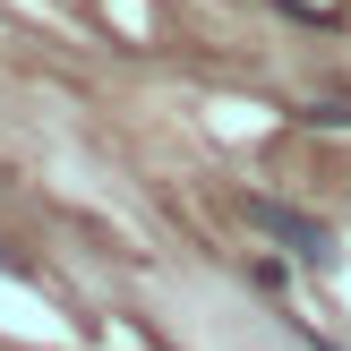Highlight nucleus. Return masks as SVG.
Returning <instances> with one entry per match:
<instances>
[{
	"label": "nucleus",
	"instance_id": "nucleus-2",
	"mask_svg": "<svg viewBox=\"0 0 351 351\" xmlns=\"http://www.w3.org/2000/svg\"><path fill=\"white\" fill-rule=\"evenodd\" d=\"M308 351H343V343H326V335H308Z\"/></svg>",
	"mask_w": 351,
	"mask_h": 351
},
{
	"label": "nucleus",
	"instance_id": "nucleus-1",
	"mask_svg": "<svg viewBox=\"0 0 351 351\" xmlns=\"http://www.w3.org/2000/svg\"><path fill=\"white\" fill-rule=\"evenodd\" d=\"M240 215H249V232H266L274 249L291 257V266H308V274H335V257H343L335 223L300 215V206H283V197H240Z\"/></svg>",
	"mask_w": 351,
	"mask_h": 351
}]
</instances>
